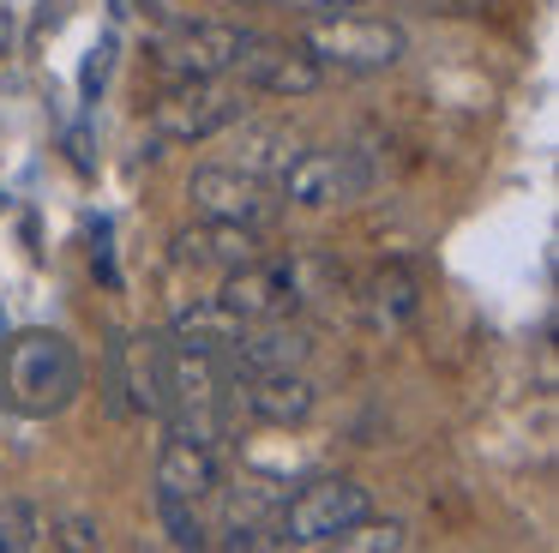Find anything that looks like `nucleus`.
<instances>
[{
  "instance_id": "20",
  "label": "nucleus",
  "mask_w": 559,
  "mask_h": 553,
  "mask_svg": "<svg viewBox=\"0 0 559 553\" xmlns=\"http://www.w3.org/2000/svg\"><path fill=\"white\" fill-rule=\"evenodd\" d=\"M61 548H79V553H91V548H103V536H97V523L91 517H61Z\"/></svg>"
},
{
  "instance_id": "10",
  "label": "nucleus",
  "mask_w": 559,
  "mask_h": 553,
  "mask_svg": "<svg viewBox=\"0 0 559 553\" xmlns=\"http://www.w3.org/2000/svg\"><path fill=\"white\" fill-rule=\"evenodd\" d=\"M361 192V168L349 151H295V163L283 168V199L307 204V211H325Z\"/></svg>"
},
{
  "instance_id": "17",
  "label": "nucleus",
  "mask_w": 559,
  "mask_h": 553,
  "mask_svg": "<svg viewBox=\"0 0 559 553\" xmlns=\"http://www.w3.org/2000/svg\"><path fill=\"white\" fill-rule=\"evenodd\" d=\"M337 548H349V553H403V548H409V529L361 517L355 529H343V536H337Z\"/></svg>"
},
{
  "instance_id": "16",
  "label": "nucleus",
  "mask_w": 559,
  "mask_h": 553,
  "mask_svg": "<svg viewBox=\"0 0 559 553\" xmlns=\"http://www.w3.org/2000/svg\"><path fill=\"white\" fill-rule=\"evenodd\" d=\"M409 313H415V276L409 271H379L373 289H367V319H373L379 331H397Z\"/></svg>"
},
{
  "instance_id": "15",
  "label": "nucleus",
  "mask_w": 559,
  "mask_h": 553,
  "mask_svg": "<svg viewBox=\"0 0 559 553\" xmlns=\"http://www.w3.org/2000/svg\"><path fill=\"white\" fill-rule=\"evenodd\" d=\"M295 132L283 120H235V168L259 180H283V168L295 163Z\"/></svg>"
},
{
  "instance_id": "5",
  "label": "nucleus",
  "mask_w": 559,
  "mask_h": 553,
  "mask_svg": "<svg viewBox=\"0 0 559 553\" xmlns=\"http://www.w3.org/2000/svg\"><path fill=\"white\" fill-rule=\"evenodd\" d=\"M301 48L319 67H337V72H385L403 60V31L385 19H361V12H331V19L307 24Z\"/></svg>"
},
{
  "instance_id": "14",
  "label": "nucleus",
  "mask_w": 559,
  "mask_h": 553,
  "mask_svg": "<svg viewBox=\"0 0 559 553\" xmlns=\"http://www.w3.org/2000/svg\"><path fill=\"white\" fill-rule=\"evenodd\" d=\"M241 331H247L241 313L223 307V301L211 295V301H193V307L175 313L169 343H175V349H199V355H229V349L241 343Z\"/></svg>"
},
{
  "instance_id": "12",
  "label": "nucleus",
  "mask_w": 559,
  "mask_h": 553,
  "mask_svg": "<svg viewBox=\"0 0 559 553\" xmlns=\"http://www.w3.org/2000/svg\"><path fill=\"white\" fill-rule=\"evenodd\" d=\"M235 72H241V84H253V91H265V96H307L325 79V67H319L307 48H277V43H259V36H253V48L241 55Z\"/></svg>"
},
{
  "instance_id": "13",
  "label": "nucleus",
  "mask_w": 559,
  "mask_h": 553,
  "mask_svg": "<svg viewBox=\"0 0 559 553\" xmlns=\"http://www.w3.org/2000/svg\"><path fill=\"white\" fill-rule=\"evenodd\" d=\"M175 259L181 264H211V271H235V264L259 259V228L205 216L199 228H181V235H175Z\"/></svg>"
},
{
  "instance_id": "4",
  "label": "nucleus",
  "mask_w": 559,
  "mask_h": 553,
  "mask_svg": "<svg viewBox=\"0 0 559 553\" xmlns=\"http://www.w3.org/2000/svg\"><path fill=\"white\" fill-rule=\"evenodd\" d=\"M241 108H247L241 84H229V79H175L157 96V108H151V127L169 144H199V139L229 132L241 120Z\"/></svg>"
},
{
  "instance_id": "3",
  "label": "nucleus",
  "mask_w": 559,
  "mask_h": 553,
  "mask_svg": "<svg viewBox=\"0 0 559 553\" xmlns=\"http://www.w3.org/2000/svg\"><path fill=\"white\" fill-rule=\"evenodd\" d=\"M319 271H325V264L307 259V252H295V259H265V252H259V259L223 271L217 301H223V307H235L247 325H253V319H289V313L313 295V276Z\"/></svg>"
},
{
  "instance_id": "22",
  "label": "nucleus",
  "mask_w": 559,
  "mask_h": 553,
  "mask_svg": "<svg viewBox=\"0 0 559 553\" xmlns=\"http://www.w3.org/2000/svg\"><path fill=\"white\" fill-rule=\"evenodd\" d=\"M271 7L307 12V19H331V12H355V7H361V0H271Z\"/></svg>"
},
{
  "instance_id": "9",
  "label": "nucleus",
  "mask_w": 559,
  "mask_h": 553,
  "mask_svg": "<svg viewBox=\"0 0 559 553\" xmlns=\"http://www.w3.org/2000/svg\"><path fill=\"white\" fill-rule=\"evenodd\" d=\"M235 403L253 421H265V427H301L313 415L319 391L301 367H277V373H241L235 379Z\"/></svg>"
},
{
  "instance_id": "8",
  "label": "nucleus",
  "mask_w": 559,
  "mask_h": 553,
  "mask_svg": "<svg viewBox=\"0 0 559 553\" xmlns=\"http://www.w3.org/2000/svg\"><path fill=\"white\" fill-rule=\"evenodd\" d=\"M253 48V36L235 31V24H181L157 43V60L169 79H229L241 67V55Z\"/></svg>"
},
{
  "instance_id": "2",
  "label": "nucleus",
  "mask_w": 559,
  "mask_h": 553,
  "mask_svg": "<svg viewBox=\"0 0 559 553\" xmlns=\"http://www.w3.org/2000/svg\"><path fill=\"white\" fill-rule=\"evenodd\" d=\"M361 517H373L361 481L349 475H319L307 481L295 499H283L277 511V548H337L343 529H355Z\"/></svg>"
},
{
  "instance_id": "7",
  "label": "nucleus",
  "mask_w": 559,
  "mask_h": 553,
  "mask_svg": "<svg viewBox=\"0 0 559 553\" xmlns=\"http://www.w3.org/2000/svg\"><path fill=\"white\" fill-rule=\"evenodd\" d=\"M187 199H193L199 216H217V223H247V228H259V235H265V228L277 223V211H283V199L271 192V180L247 175V168H235V163L193 168Z\"/></svg>"
},
{
  "instance_id": "6",
  "label": "nucleus",
  "mask_w": 559,
  "mask_h": 553,
  "mask_svg": "<svg viewBox=\"0 0 559 553\" xmlns=\"http://www.w3.org/2000/svg\"><path fill=\"white\" fill-rule=\"evenodd\" d=\"M169 373H175V343L157 331L115 337L109 349V403L121 415H163L169 409Z\"/></svg>"
},
{
  "instance_id": "19",
  "label": "nucleus",
  "mask_w": 559,
  "mask_h": 553,
  "mask_svg": "<svg viewBox=\"0 0 559 553\" xmlns=\"http://www.w3.org/2000/svg\"><path fill=\"white\" fill-rule=\"evenodd\" d=\"M37 536H43V523H37L31 505H7V511H0V541H7V548H37Z\"/></svg>"
},
{
  "instance_id": "21",
  "label": "nucleus",
  "mask_w": 559,
  "mask_h": 553,
  "mask_svg": "<svg viewBox=\"0 0 559 553\" xmlns=\"http://www.w3.org/2000/svg\"><path fill=\"white\" fill-rule=\"evenodd\" d=\"M109 55H115V43H103V48H91V60H85V103H97V91H103V79H109Z\"/></svg>"
},
{
  "instance_id": "18",
  "label": "nucleus",
  "mask_w": 559,
  "mask_h": 553,
  "mask_svg": "<svg viewBox=\"0 0 559 553\" xmlns=\"http://www.w3.org/2000/svg\"><path fill=\"white\" fill-rule=\"evenodd\" d=\"M157 505H163V523H169V541H175V548H205V541H211L193 505H181V499H157Z\"/></svg>"
},
{
  "instance_id": "1",
  "label": "nucleus",
  "mask_w": 559,
  "mask_h": 553,
  "mask_svg": "<svg viewBox=\"0 0 559 553\" xmlns=\"http://www.w3.org/2000/svg\"><path fill=\"white\" fill-rule=\"evenodd\" d=\"M85 391V361L61 331H13L0 343V403L25 421H49L61 415L73 397Z\"/></svg>"
},
{
  "instance_id": "11",
  "label": "nucleus",
  "mask_w": 559,
  "mask_h": 553,
  "mask_svg": "<svg viewBox=\"0 0 559 553\" xmlns=\"http://www.w3.org/2000/svg\"><path fill=\"white\" fill-rule=\"evenodd\" d=\"M223 487V463H217V445L205 439H187V433H169L157 451V499H181L199 505Z\"/></svg>"
}]
</instances>
